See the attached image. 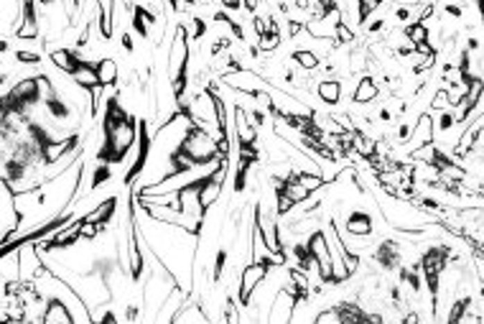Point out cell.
<instances>
[{"label":"cell","mask_w":484,"mask_h":324,"mask_svg":"<svg viewBox=\"0 0 484 324\" xmlns=\"http://www.w3.org/2000/svg\"><path fill=\"white\" fill-rule=\"evenodd\" d=\"M138 138V118L123 108L120 95L107 97L105 118H102V146L97 151V161L102 164H123Z\"/></svg>","instance_id":"6da1fadb"},{"label":"cell","mask_w":484,"mask_h":324,"mask_svg":"<svg viewBox=\"0 0 484 324\" xmlns=\"http://www.w3.org/2000/svg\"><path fill=\"white\" fill-rule=\"evenodd\" d=\"M166 79L171 87L173 105L187 103L189 89V31L187 26L179 24L173 31L171 46H168V59H166Z\"/></svg>","instance_id":"7a4b0ae2"},{"label":"cell","mask_w":484,"mask_h":324,"mask_svg":"<svg viewBox=\"0 0 484 324\" xmlns=\"http://www.w3.org/2000/svg\"><path fill=\"white\" fill-rule=\"evenodd\" d=\"M281 258L278 255H268V258H260V261H250V263H245V268H242L240 273V289H237V307H248L252 299V293H255V289H258L263 281L268 278V273L275 268V266H281Z\"/></svg>","instance_id":"3957f363"},{"label":"cell","mask_w":484,"mask_h":324,"mask_svg":"<svg viewBox=\"0 0 484 324\" xmlns=\"http://www.w3.org/2000/svg\"><path fill=\"white\" fill-rule=\"evenodd\" d=\"M306 248H309V255H311L313 266L319 271V278L324 284H331L334 281V263H331V248H329V237L324 230H313L309 240H306Z\"/></svg>","instance_id":"277c9868"},{"label":"cell","mask_w":484,"mask_h":324,"mask_svg":"<svg viewBox=\"0 0 484 324\" xmlns=\"http://www.w3.org/2000/svg\"><path fill=\"white\" fill-rule=\"evenodd\" d=\"M234 135H237V146L245 153H260L258 151V128L252 126L250 115L242 105H234Z\"/></svg>","instance_id":"5b68a950"},{"label":"cell","mask_w":484,"mask_h":324,"mask_svg":"<svg viewBox=\"0 0 484 324\" xmlns=\"http://www.w3.org/2000/svg\"><path fill=\"white\" fill-rule=\"evenodd\" d=\"M298 309V299L288 289H278L270 301V307H268V314H266V322L275 324V322H291L293 319V312Z\"/></svg>","instance_id":"8992f818"},{"label":"cell","mask_w":484,"mask_h":324,"mask_svg":"<svg viewBox=\"0 0 484 324\" xmlns=\"http://www.w3.org/2000/svg\"><path fill=\"white\" fill-rule=\"evenodd\" d=\"M433 118H431L429 112H421L418 115V123L413 126V130H410V138L406 141V151H408V156L413 153V151L423 148V146H431L433 143Z\"/></svg>","instance_id":"52a82bcc"},{"label":"cell","mask_w":484,"mask_h":324,"mask_svg":"<svg viewBox=\"0 0 484 324\" xmlns=\"http://www.w3.org/2000/svg\"><path fill=\"white\" fill-rule=\"evenodd\" d=\"M375 261L380 263V268H383V271L400 268V263H403V248H400L398 240L385 237L383 243L377 246V250H375Z\"/></svg>","instance_id":"ba28073f"},{"label":"cell","mask_w":484,"mask_h":324,"mask_svg":"<svg viewBox=\"0 0 484 324\" xmlns=\"http://www.w3.org/2000/svg\"><path fill=\"white\" fill-rule=\"evenodd\" d=\"M41 322L44 324H74V314H71V309L67 307V301H62L59 296H46Z\"/></svg>","instance_id":"9c48e42d"},{"label":"cell","mask_w":484,"mask_h":324,"mask_svg":"<svg viewBox=\"0 0 484 324\" xmlns=\"http://www.w3.org/2000/svg\"><path fill=\"white\" fill-rule=\"evenodd\" d=\"M344 230L349 232L352 237H370L375 232V222H372V214L365 212V210H352L344 220Z\"/></svg>","instance_id":"30bf717a"},{"label":"cell","mask_w":484,"mask_h":324,"mask_svg":"<svg viewBox=\"0 0 484 324\" xmlns=\"http://www.w3.org/2000/svg\"><path fill=\"white\" fill-rule=\"evenodd\" d=\"M115 3L117 0H97V28H100V39H112V28H115Z\"/></svg>","instance_id":"8fae6325"},{"label":"cell","mask_w":484,"mask_h":324,"mask_svg":"<svg viewBox=\"0 0 484 324\" xmlns=\"http://www.w3.org/2000/svg\"><path fill=\"white\" fill-rule=\"evenodd\" d=\"M94 74H97V82L100 87H117V79H120V67L112 56H102L92 64Z\"/></svg>","instance_id":"7c38bea8"},{"label":"cell","mask_w":484,"mask_h":324,"mask_svg":"<svg viewBox=\"0 0 484 324\" xmlns=\"http://www.w3.org/2000/svg\"><path fill=\"white\" fill-rule=\"evenodd\" d=\"M377 95H380V87H377V82L370 74H365V77L357 82V87H354V95H352V100L357 105H370L372 100H377Z\"/></svg>","instance_id":"4fadbf2b"},{"label":"cell","mask_w":484,"mask_h":324,"mask_svg":"<svg viewBox=\"0 0 484 324\" xmlns=\"http://www.w3.org/2000/svg\"><path fill=\"white\" fill-rule=\"evenodd\" d=\"M316 95H319V100L324 105L334 108L342 100V82L339 79H321L319 87H316Z\"/></svg>","instance_id":"5bb4252c"},{"label":"cell","mask_w":484,"mask_h":324,"mask_svg":"<svg viewBox=\"0 0 484 324\" xmlns=\"http://www.w3.org/2000/svg\"><path fill=\"white\" fill-rule=\"evenodd\" d=\"M71 79L77 82L79 87L82 89H87V92H92V89H97L100 87V82H97V74H94V67H92V62H85L82 67H79L74 74H71Z\"/></svg>","instance_id":"9a60e30c"},{"label":"cell","mask_w":484,"mask_h":324,"mask_svg":"<svg viewBox=\"0 0 484 324\" xmlns=\"http://www.w3.org/2000/svg\"><path fill=\"white\" fill-rule=\"evenodd\" d=\"M403 36L408 39V44H410V46H421V44H429V41H431L429 26L421 24V21H413V24H408L406 28H403Z\"/></svg>","instance_id":"2e32d148"},{"label":"cell","mask_w":484,"mask_h":324,"mask_svg":"<svg viewBox=\"0 0 484 324\" xmlns=\"http://www.w3.org/2000/svg\"><path fill=\"white\" fill-rule=\"evenodd\" d=\"M112 179V167L110 164H97L94 167V171H92V179H89V184H87V189H85V194H92V191H97L100 187H105V184Z\"/></svg>","instance_id":"e0dca14e"},{"label":"cell","mask_w":484,"mask_h":324,"mask_svg":"<svg viewBox=\"0 0 484 324\" xmlns=\"http://www.w3.org/2000/svg\"><path fill=\"white\" fill-rule=\"evenodd\" d=\"M291 59L301 67V69H306V71H313V69H319L321 67V59H319V54L316 51H311V49H296L293 54H291Z\"/></svg>","instance_id":"ac0fdd59"},{"label":"cell","mask_w":484,"mask_h":324,"mask_svg":"<svg viewBox=\"0 0 484 324\" xmlns=\"http://www.w3.org/2000/svg\"><path fill=\"white\" fill-rule=\"evenodd\" d=\"M354 3H357V26H365L368 18L383 6L385 0H354Z\"/></svg>","instance_id":"d6986e66"},{"label":"cell","mask_w":484,"mask_h":324,"mask_svg":"<svg viewBox=\"0 0 484 324\" xmlns=\"http://www.w3.org/2000/svg\"><path fill=\"white\" fill-rule=\"evenodd\" d=\"M227 261H230L227 248H217V255H214V271H211V281H214V284H219V281H222V276H225Z\"/></svg>","instance_id":"ffe728a7"},{"label":"cell","mask_w":484,"mask_h":324,"mask_svg":"<svg viewBox=\"0 0 484 324\" xmlns=\"http://www.w3.org/2000/svg\"><path fill=\"white\" fill-rule=\"evenodd\" d=\"M278 46H281V31H268V33H263V36H258L260 51L270 54V51H275Z\"/></svg>","instance_id":"44dd1931"},{"label":"cell","mask_w":484,"mask_h":324,"mask_svg":"<svg viewBox=\"0 0 484 324\" xmlns=\"http://www.w3.org/2000/svg\"><path fill=\"white\" fill-rule=\"evenodd\" d=\"M453 126H456V115L449 110H441L438 120H433V130H438V133H449V130H453Z\"/></svg>","instance_id":"7402d4cb"},{"label":"cell","mask_w":484,"mask_h":324,"mask_svg":"<svg viewBox=\"0 0 484 324\" xmlns=\"http://www.w3.org/2000/svg\"><path fill=\"white\" fill-rule=\"evenodd\" d=\"M451 105V97H449V89L446 87H438L436 89V95H433V100L429 103V108L431 110H436V112H441V110H446Z\"/></svg>","instance_id":"603a6c76"},{"label":"cell","mask_w":484,"mask_h":324,"mask_svg":"<svg viewBox=\"0 0 484 324\" xmlns=\"http://www.w3.org/2000/svg\"><path fill=\"white\" fill-rule=\"evenodd\" d=\"M334 41L336 44H352V41H354V31H352L349 26L344 24V21H339V24L334 26Z\"/></svg>","instance_id":"cb8c5ba5"},{"label":"cell","mask_w":484,"mask_h":324,"mask_svg":"<svg viewBox=\"0 0 484 324\" xmlns=\"http://www.w3.org/2000/svg\"><path fill=\"white\" fill-rule=\"evenodd\" d=\"M204 33H207V24H204V18H194V31H191V39H194V41L204 39Z\"/></svg>","instance_id":"d4e9b609"},{"label":"cell","mask_w":484,"mask_h":324,"mask_svg":"<svg viewBox=\"0 0 484 324\" xmlns=\"http://www.w3.org/2000/svg\"><path fill=\"white\" fill-rule=\"evenodd\" d=\"M395 18H398L400 24H408V21H410V18H413V10L408 8V6H400V8L395 10Z\"/></svg>","instance_id":"484cf974"},{"label":"cell","mask_w":484,"mask_h":324,"mask_svg":"<svg viewBox=\"0 0 484 324\" xmlns=\"http://www.w3.org/2000/svg\"><path fill=\"white\" fill-rule=\"evenodd\" d=\"M385 24H388L385 18H377V21H372V24H365V31H368V33H380L385 28Z\"/></svg>","instance_id":"4316f807"},{"label":"cell","mask_w":484,"mask_h":324,"mask_svg":"<svg viewBox=\"0 0 484 324\" xmlns=\"http://www.w3.org/2000/svg\"><path fill=\"white\" fill-rule=\"evenodd\" d=\"M120 44H123V49H126L128 54H133L135 51V44H133V36H130V33H123V36H120Z\"/></svg>","instance_id":"83f0119b"},{"label":"cell","mask_w":484,"mask_h":324,"mask_svg":"<svg viewBox=\"0 0 484 324\" xmlns=\"http://www.w3.org/2000/svg\"><path fill=\"white\" fill-rule=\"evenodd\" d=\"M410 130H413V126H408V123H400V128H398V141L406 143L408 138H410Z\"/></svg>","instance_id":"f1b7e54d"},{"label":"cell","mask_w":484,"mask_h":324,"mask_svg":"<svg viewBox=\"0 0 484 324\" xmlns=\"http://www.w3.org/2000/svg\"><path fill=\"white\" fill-rule=\"evenodd\" d=\"M222 3V8L225 10H240L242 8V0H219Z\"/></svg>","instance_id":"f546056e"},{"label":"cell","mask_w":484,"mask_h":324,"mask_svg":"<svg viewBox=\"0 0 484 324\" xmlns=\"http://www.w3.org/2000/svg\"><path fill=\"white\" fill-rule=\"evenodd\" d=\"M444 13H446V16H453V18H461V16H464V10H461L459 6H446Z\"/></svg>","instance_id":"4dcf8cb0"},{"label":"cell","mask_w":484,"mask_h":324,"mask_svg":"<svg viewBox=\"0 0 484 324\" xmlns=\"http://www.w3.org/2000/svg\"><path fill=\"white\" fill-rule=\"evenodd\" d=\"M260 6V0H242V8L248 10V13H255Z\"/></svg>","instance_id":"1f68e13d"},{"label":"cell","mask_w":484,"mask_h":324,"mask_svg":"<svg viewBox=\"0 0 484 324\" xmlns=\"http://www.w3.org/2000/svg\"><path fill=\"white\" fill-rule=\"evenodd\" d=\"M380 120H383V123H390V120H392V112L388 110V108H383V110H380Z\"/></svg>","instance_id":"d6a6232c"},{"label":"cell","mask_w":484,"mask_h":324,"mask_svg":"<svg viewBox=\"0 0 484 324\" xmlns=\"http://www.w3.org/2000/svg\"><path fill=\"white\" fill-rule=\"evenodd\" d=\"M403 322H406V324H415V322H418V314H406V316H403Z\"/></svg>","instance_id":"836d02e7"},{"label":"cell","mask_w":484,"mask_h":324,"mask_svg":"<svg viewBox=\"0 0 484 324\" xmlns=\"http://www.w3.org/2000/svg\"><path fill=\"white\" fill-rule=\"evenodd\" d=\"M6 51H8V41L3 39V36H0V56L6 54Z\"/></svg>","instance_id":"e575fe53"},{"label":"cell","mask_w":484,"mask_h":324,"mask_svg":"<svg viewBox=\"0 0 484 324\" xmlns=\"http://www.w3.org/2000/svg\"><path fill=\"white\" fill-rule=\"evenodd\" d=\"M56 0H36V6H44V8H51Z\"/></svg>","instance_id":"d590c367"},{"label":"cell","mask_w":484,"mask_h":324,"mask_svg":"<svg viewBox=\"0 0 484 324\" xmlns=\"http://www.w3.org/2000/svg\"><path fill=\"white\" fill-rule=\"evenodd\" d=\"M184 3H187V6H194V3H196V0H184Z\"/></svg>","instance_id":"8d00e7d4"}]
</instances>
